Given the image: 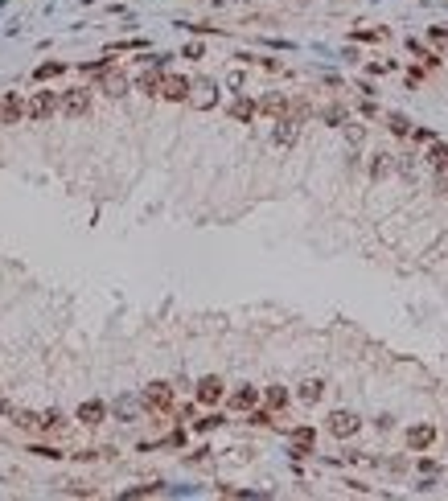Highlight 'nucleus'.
Here are the masks:
<instances>
[{"label": "nucleus", "mask_w": 448, "mask_h": 501, "mask_svg": "<svg viewBox=\"0 0 448 501\" xmlns=\"http://www.w3.org/2000/svg\"><path fill=\"white\" fill-rule=\"evenodd\" d=\"M54 111H58V95H54V90H37V95L25 103V115H29L33 123H45Z\"/></svg>", "instance_id": "1"}, {"label": "nucleus", "mask_w": 448, "mask_h": 501, "mask_svg": "<svg viewBox=\"0 0 448 501\" xmlns=\"http://www.w3.org/2000/svg\"><path fill=\"white\" fill-rule=\"evenodd\" d=\"M58 111H62L66 119H82V115L91 111V90H82V86H78V90H66V95L58 99Z\"/></svg>", "instance_id": "2"}, {"label": "nucleus", "mask_w": 448, "mask_h": 501, "mask_svg": "<svg viewBox=\"0 0 448 501\" xmlns=\"http://www.w3.org/2000/svg\"><path fill=\"white\" fill-rule=\"evenodd\" d=\"M140 407H148V411H169V407H173V387H169V382H148L144 395H140Z\"/></svg>", "instance_id": "3"}, {"label": "nucleus", "mask_w": 448, "mask_h": 501, "mask_svg": "<svg viewBox=\"0 0 448 501\" xmlns=\"http://www.w3.org/2000/svg\"><path fill=\"white\" fill-rule=\"evenodd\" d=\"M189 90H193L189 78H181V74H161V90H156L161 99H169V103H185Z\"/></svg>", "instance_id": "4"}, {"label": "nucleus", "mask_w": 448, "mask_h": 501, "mask_svg": "<svg viewBox=\"0 0 448 501\" xmlns=\"http://www.w3.org/2000/svg\"><path fill=\"white\" fill-rule=\"evenodd\" d=\"M21 119H25V99H21L16 90H4V95H0V123L12 127V123H21Z\"/></svg>", "instance_id": "5"}, {"label": "nucleus", "mask_w": 448, "mask_h": 501, "mask_svg": "<svg viewBox=\"0 0 448 501\" xmlns=\"http://www.w3.org/2000/svg\"><path fill=\"white\" fill-rule=\"evenodd\" d=\"M222 395H226V382H222L218 374H206V378L198 382V403L214 407V403H222Z\"/></svg>", "instance_id": "6"}, {"label": "nucleus", "mask_w": 448, "mask_h": 501, "mask_svg": "<svg viewBox=\"0 0 448 501\" xmlns=\"http://www.w3.org/2000/svg\"><path fill=\"white\" fill-rule=\"evenodd\" d=\"M74 419H78V424H86V428H99V424L107 419V403H103V399H86V403H78Z\"/></svg>", "instance_id": "7"}, {"label": "nucleus", "mask_w": 448, "mask_h": 501, "mask_svg": "<svg viewBox=\"0 0 448 501\" xmlns=\"http://www.w3.org/2000/svg\"><path fill=\"white\" fill-rule=\"evenodd\" d=\"M358 428H362V419H358L354 411H333V415H329V432H333L338 440H346V436H354Z\"/></svg>", "instance_id": "8"}, {"label": "nucleus", "mask_w": 448, "mask_h": 501, "mask_svg": "<svg viewBox=\"0 0 448 501\" xmlns=\"http://www.w3.org/2000/svg\"><path fill=\"white\" fill-rule=\"evenodd\" d=\"M432 444H436V428H432V424H420V428L408 432V448H412V452H428Z\"/></svg>", "instance_id": "9"}, {"label": "nucleus", "mask_w": 448, "mask_h": 501, "mask_svg": "<svg viewBox=\"0 0 448 501\" xmlns=\"http://www.w3.org/2000/svg\"><path fill=\"white\" fill-rule=\"evenodd\" d=\"M99 90H103V95H111V99L128 95V74H119V70H103V78H99Z\"/></svg>", "instance_id": "10"}, {"label": "nucleus", "mask_w": 448, "mask_h": 501, "mask_svg": "<svg viewBox=\"0 0 448 501\" xmlns=\"http://www.w3.org/2000/svg\"><path fill=\"white\" fill-rule=\"evenodd\" d=\"M259 111H263V115H272V119L280 123V119H288V99H284V95H263Z\"/></svg>", "instance_id": "11"}, {"label": "nucleus", "mask_w": 448, "mask_h": 501, "mask_svg": "<svg viewBox=\"0 0 448 501\" xmlns=\"http://www.w3.org/2000/svg\"><path fill=\"white\" fill-rule=\"evenodd\" d=\"M255 403H259V391H255V387H239V391L231 395V407H235V411H251Z\"/></svg>", "instance_id": "12"}, {"label": "nucleus", "mask_w": 448, "mask_h": 501, "mask_svg": "<svg viewBox=\"0 0 448 501\" xmlns=\"http://www.w3.org/2000/svg\"><path fill=\"white\" fill-rule=\"evenodd\" d=\"M214 99H218V86H214V82H198V95H189L185 103H193V107H214Z\"/></svg>", "instance_id": "13"}, {"label": "nucleus", "mask_w": 448, "mask_h": 501, "mask_svg": "<svg viewBox=\"0 0 448 501\" xmlns=\"http://www.w3.org/2000/svg\"><path fill=\"white\" fill-rule=\"evenodd\" d=\"M428 164L432 169H448V144H436V140L428 144Z\"/></svg>", "instance_id": "14"}, {"label": "nucleus", "mask_w": 448, "mask_h": 501, "mask_svg": "<svg viewBox=\"0 0 448 501\" xmlns=\"http://www.w3.org/2000/svg\"><path fill=\"white\" fill-rule=\"evenodd\" d=\"M231 115H235L239 123H247V119L255 115V103H251V99H235V103H231Z\"/></svg>", "instance_id": "15"}, {"label": "nucleus", "mask_w": 448, "mask_h": 501, "mask_svg": "<svg viewBox=\"0 0 448 501\" xmlns=\"http://www.w3.org/2000/svg\"><path fill=\"white\" fill-rule=\"evenodd\" d=\"M62 428V411H41L37 415V432H58Z\"/></svg>", "instance_id": "16"}, {"label": "nucleus", "mask_w": 448, "mask_h": 501, "mask_svg": "<svg viewBox=\"0 0 448 501\" xmlns=\"http://www.w3.org/2000/svg\"><path fill=\"white\" fill-rule=\"evenodd\" d=\"M144 95H156L161 90V70H148V74H140V82H136Z\"/></svg>", "instance_id": "17"}, {"label": "nucleus", "mask_w": 448, "mask_h": 501, "mask_svg": "<svg viewBox=\"0 0 448 501\" xmlns=\"http://www.w3.org/2000/svg\"><path fill=\"white\" fill-rule=\"evenodd\" d=\"M268 407L272 411H284L288 407V391L284 387H268Z\"/></svg>", "instance_id": "18"}, {"label": "nucleus", "mask_w": 448, "mask_h": 501, "mask_svg": "<svg viewBox=\"0 0 448 501\" xmlns=\"http://www.w3.org/2000/svg\"><path fill=\"white\" fill-rule=\"evenodd\" d=\"M62 70H66L62 62H45V66H37V70H33V78H37V82H45V78H58Z\"/></svg>", "instance_id": "19"}, {"label": "nucleus", "mask_w": 448, "mask_h": 501, "mask_svg": "<svg viewBox=\"0 0 448 501\" xmlns=\"http://www.w3.org/2000/svg\"><path fill=\"white\" fill-rule=\"evenodd\" d=\"M321 395H325V387H321V382H317V378H313V382H305V387H300V399H305V403H317V399H321Z\"/></svg>", "instance_id": "20"}, {"label": "nucleus", "mask_w": 448, "mask_h": 501, "mask_svg": "<svg viewBox=\"0 0 448 501\" xmlns=\"http://www.w3.org/2000/svg\"><path fill=\"white\" fill-rule=\"evenodd\" d=\"M136 407H140L136 399H119V403H115V415H119V419H132V415H136Z\"/></svg>", "instance_id": "21"}, {"label": "nucleus", "mask_w": 448, "mask_h": 501, "mask_svg": "<svg viewBox=\"0 0 448 501\" xmlns=\"http://www.w3.org/2000/svg\"><path fill=\"white\" fill-rule=\"evenodd\" d=\"M16 428H25V432H37V415L33 411H16V419H12Z\"/></svg>", "instance_id": "22"}, {"label": "nucleus", "mask_w": 448, "mask_h": 501, "mask_svg": "<svg viewBox=\"0 0 448 501\" xmlns=\"http://www.w3.org/2000/svg\"><path fill=\"white\" fill-rule=\"evenodd\" d=\"M313 440H317V432H313V428H296V432H292V444H300V448H309Z\"/></svg>", "instance_id": "23"}, {"label": "nucleus", "mask_w": 448, "mask_h": 501, "mask_svg": "<svg viewBox=\"0 0 448 501\" xmlns=\"http://www.w3.org/2000/svg\"><path fill=\"white\" fill-rule=\"evenodd\" d=\"M354 37H358V41H383L387 33H383V29H358Z\"/></svg>", "instance_id": "24"}, {"label": "nucleus", "mask_w": 448, "mask_h": 501, "mask_svg": "<svg viewBox=\"0 0 448 501\" xmlns=\"http://www.w3.org/2000/svg\"><path fill=\"white\" fill-rule=\"evenodd\" d=\"M391 132H395V136H408L412 127H408V119H403V115H391Z\"/></svg>", "instance_id": "25"}, {"label": "nucleus", "mask_w": 448, "mask_h": 501, "mask_svg": "<svg viewBox=\"0 0 448 501\" xmlns=\"http://www.w3.org/2000/svg\"><path fill=\"white\" fill-rule=\"evenodd\" d=\"M218 424H222L218 415H210V419H198V432H210V428H218Z\"/></svg>", "instance_id": "26"}, {"label": "nucleus", "mask_w": 448, "mask_h": 501, "mask_svg": "<svg viewBox=\"0 0 448 501\" xmlns=\"http://www.w3.org/2000/svg\"><path fill=\"white\" fill-rule=\"evenodd\" d=\"M4 411H8V403H4V395H0V415H4Z\"/></svg>", "instance_id": "27"}]
</instances>
